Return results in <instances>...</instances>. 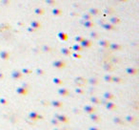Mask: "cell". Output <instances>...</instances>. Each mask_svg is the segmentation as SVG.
<instances>
[{"label":"cell","instance_id":"6da1fadb","mask_svg":"<svg viewBox=\"0 0 139 130\" xmlns=\"http://www.w3.org/2000/svg\"><path fill=\"white\" fill-rule=\"evenodd\" d=\"M56 119L60 122H68V119L65 117V116H62V115H57L56 116Z\"/></svg>","mask_w":139,"mask_h":130},{"label":"cell","instance_id":"7a4b0ae2","mask_svg":"<svg viewBox=\"0 0 139 130\" xmlns=\"http://www.w3.org/2000/svg\"><path fill=\"white\" fill-rule=\"evenodd\" d=\"M91 119L93 121V122H98L99 121H100V119H99V117H97V116H95V115H91Z\"/></svg>","mask_w":139,"mask_h":130},{"label":"cell","instance_id":"3957f363","mask_svg":"<svg viewBox=\"0 0 139 130\" xmlns=\"http://www.w3.org/2000/svg\"><path fill=\"white\" fill-rule=\"evenodd\" d=\"M31 118H33V120H37L38 118H40V119H41V117H39L38 115H37L36 113H34V112H33V113H31Z\"/></svg>","mask_w":139,"mask_h":130},{"label":"cell","instance_id":"277c9868","mask_svg":"<svg viewBox=\"0 0 139 130\" xmlns=\"http://www.w3.org/2000/svg\"><path fill=\"white\" fill-rule=\"evenodd\" d=\"M114 122L115 123H118V124H124V122H123V121L120 119V118H114Z\"/></svg>","mask_w":139,"mask_h":130},{"label":"cell","instance_id":"5b68a950","mask_svg":"<svg viewBox=\"0 0 139 130\" xmlns=\"http://www.w3.org/2000/svg\"><path fill=\"white\" fill-rule=\"evenodd\" d=\"M85 110H86L87 112H89V113H93V112H94V108H92V107H90V106L86 107V108H85Z\"/></svg>","mask_w":139,"mask_h":130},{"label":"cell","instance_id":"8992f818","mask_svg":"<svg viewBox=\"0 0 139 130\" xmlns=\"http://www.w3.org/2000/svg\"><path fill=\"white\" fill-rule=\"evenodd\" d=\"M126 120H127V121L129 122H132V123H133V122H135V120H134V118H133V117H131V116H128Z\"/></svg>","mask_w":139,"mask_h":130},{"label":"cell","instance_id":"52a82bcc","mask_svg":"<svg viewBox=\"0 0 139 130\" xmlns=\"http://www.w3.org/2000/svg\"><path fill=\"white\" fill-rule=\"evenodd\" d=\"M59 122H59L57 119H55V120H54V119H52V120H51V123H52V124H54V125H58V124H59Z\"/></svg>","mask_w":139,"mask_h":130},{"label":"cell","instance_id":"ba28073f","mask_svg":"<svg viewBox=\"0 0 139 130\" xmlns=\"http://www.w3.org/2000/svg\"><path fill=\"white\" fill-rule=\"evenodd\" d=\"M108 108H114V106H113V104H112V103H109L108 105Z\"/></svg>","mask_w":139,"mask_h":130},{"label":"cell","instance_id":"9c48e42d","mask_svg":"<svg viewBox=\"0 0 139 130\" xmlns=\"http://www.w3.org/2000/svg\"><path fill=\"white\" fill-rule=\"evenodd\" d=\"M89 130H100L99 128H96V127H90Z\"/></svg>","mask_w":139,"mask_h":130},{"label":"cell","instance_id":"30bf717a","mask_svg":"<svg viewBox=\"0 0 139 130\" xmlns=\"http://www.w3.org/2000/svg\"><path fill=\"white\" fill-rule=\"evenodd\" d=\"M54 105H56V106H60V104H59L58 102H56V103H54Z\"/></svg>","mask_w":139,"mask_h":130},{"label":"cell","instance_id":"8fae6325","mask_svg":"<svg viewBox=\"0 0 139 130\" xmlns=\"http://www.w3.org/2000/svg\"><path fill=\"white\" fill-rule=\"evenodd\" d=\"M54 130H60V129H54Z\"/></svg>","mask_w":139,"mask_h":130},{"label":"cell","instance_id":"7c38bea8","mask_svg":"<svg viewBox=\"0 0 139 130\" xmlns=\"http://www.w3.org/2000/svg\"><path fill=\"white\" fill-rule=\"evenodd\" d=\"M18 130H24V129H18Z\"/></svg>","mask_w":139,"mask_h":130}]
</instances>
